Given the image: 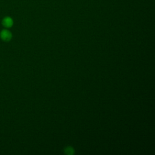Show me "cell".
Returning <instances> with one entry per match:
<instances>
[{"label": "cell", "mask_w": 155, "mask_h": 155, "mask_svg": "<svg viewBox=\"0 0 155 155\" xmlns=\"http://www.w3.org/2000/svg\"><path fill=\"white\" fill-rule=\"evenodd\" d=\"M65 153L68 155H72L74 154V150L71 147H67L64 150Z\"/></svg>", "instance_id": "obj_3"}, {"label": "cell", "mask_w": 155, "mask_h": 155, "mask_svg": "<svg viewBox=\"0 0 155 155\" xmlns=\"http://www.w3.org/2000/svg\"><path fill=\"white\" fill-rule=\"evenodd\" d=\"M13 37L12 33L8 29L4 28L0 31V38L4 42H9L12 40Z\"/></svg>", "instance_id": "obj_1"}, {"label": "cell", "mask_w": 155, "mask_h": 155, "mask_svg": "<svg viewBox=\"0 0 155 155\" xmlns=\"http://www.w3.org/2000/svg\"><path fill=\"white\" fill-rule=\"evenodd\" d=\"M2 25L6 28H11L13 25V20L10 16H5L2 20Z\"/></svg>", "instance_id": "obj_2"}]
</instances>
